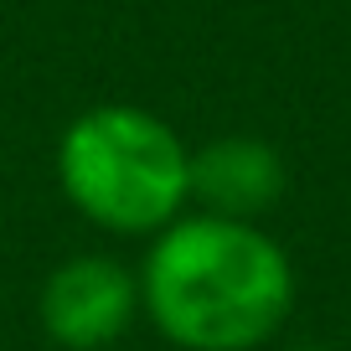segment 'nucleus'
<instances>
[{
	"label": "nucleus",
	"instance_id": "obj_1",
	"mask_svg": "<svg viewBox=\"0 0 351 351\" xmlns=\"http://www.w3.org/2000/svg\"><path fill=\"white\" fill-rule=\"evenodd\" d=\"M140 300L181 351H253L285 326L295 269L253 222L191 212L155 232L140 263Z\"/></svg>",
	"mask_w": 351,
	"mask_h": 351
},
{
	"label": "nucleus",
	"instance_id": "obj_2",
	"mask_svg": "<svg viewBox=\"0 0 351 351\" xmlns=\"http://www.w3.org/2000/svg\"><path fill=\"white\" fill-rule=\"evenodd\" d=\"M57 186L93 228L155 238L191 202V150L140 104H93L57 140Z\"/></svg>",
	"mask_w": 351,
	"mask_h": 351
},
{
	"label": "nucleus",
	"instance_id": "obj_3",
	"mask_svg": "<svg viewBox=\"0 0 351 351\" xmlns=\"http://www.w3.org/2000/svg\"><path fill=\"white\" fill-rule=\"evenodd\" d=\"M36 310H42V330L57 346L67 351L114 346L145 310L140 274H130L109 253H73L47 274Z\"/></svg>",
	"mask_w": 351,
	"mask_h": 351
},
{
	"label": "nucleus",
	"instance_id": "obj_4",
	"mask_svg": "<svg viewBox=\"0 0 351 351\" xmlns=\"http://www.w3.org/2000/svg\"><path fill=\"white\" fill-rule=\"evenodd\" d=\"M279 197H285V160L274 145L253 134H222L191 150V202L212 217L253 222Z\"/></svg>",
	"mask_w": 351,
	"mask_h": 351
},
{
	"label": "nucleus",
	"instance_id": "obj_5",
	"mask_svg": "<svg viewBox=\"0 0 351 351\" xmlns=\"http://www.w3.org/2000/svg\"><path fill=\"white\" fill-rule=\"evenodd\" d=\"M300 351H326V346H300Z\"/></svg>",
	"mask_w": 351,
	"mask_h": 351
}]
</instances>
